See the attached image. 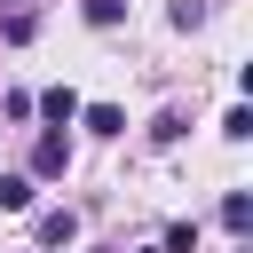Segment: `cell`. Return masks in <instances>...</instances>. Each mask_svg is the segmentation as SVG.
I'll use <instances>...</instances> for the list:
<instances>
[{"label": "cell", "instance_id": "obj_1", "mask_svg": "<svg viewBox=\"0 0 253 253\" xmlns=\"http://www.w3.org/2000/svg\"><path fill=\"white\" fill-rule=\"evenodd\" d=\"M63 166H71V142H63V134H40V150H32V174H40V182H55Z\"/></svg>", "mask_w": 253, "mask_h": 253}, {"label": "cell", "instance_id": "obj_2", "mask_svg": "<svg viewBox=\"0 0 253 253\" xmlns=\"http://www.w3.org/2000/svg\"><path fill=\"white\" fill-rule=\"evenodd\" d=\"M71 237H79V213H71V206L40 213V245H71Z\"/></svg>", "mask_w": 253, "mask_h": 253}, {"label": "cell", "instance_id": "obj_3", "mask_svg": "<svg viewBox=\"0 0 253 253\" xmlns=\"http://www.w3.org/2000/svg\"><path fill=\"white\" fill-rule=\"evenodd\" d=\"M32 111H47L55 126H71V119H79V95H71V87H47V95H40Z\"/></svg>", "mask_w": 253, "mask_h": 253}, {"label": "cell", "instance_id": "obj_4", "mask_svg": "<svg viewBox=\"0 0 253 253\" xmlns=\"http://www.w3.org/2000/svg\"><path fill=\"white\" fill-rule=\"evenodd\" d=\"M79 119H87L95 134H126V111H119V103H79Z\"/></svg>", "mask_w": 253, "mask_h": 253}, {"label": "cell", "instance_id": "obj_5", "mask_svg": "<svg viewBox=\"0 0 253 253\" xmlns=\"http://www.w3.org/2000/svg\"><path fill=\"white\" fill-rule=\"evenodd\" d=\"M221 229H237V237L253 229V198H245V190H229V198H221Z\"/></svg>", "mask_w": 253, "mask_h": 253}, {"label": "cell", "instance_id": "obj_6", "mask_svg": "<svg viewBox=\"0 0 253 253\" xmlns=\"http://www.w3.org/2000/svg\"><path fill=\"white\" fill-rule=\"evenodd\" d=\"M32 206V174H0V213H24Z\"/></svg>", "mask_w": 253, "mask_h": 253}, {"label": "cell", "instance_id": "obj_7", "mask_svg": "<svg viewBox=\"0 0 253 253\" xmlns=\"http://www.w3.org/2000/svg\"><path fill=\"white\" fill-rule=\"evenodd\" d=\"M0 32H8V40H16V47H24V40H32V32H40V16H32V8H8V24H0Z\"/></svg>", "mask_w": 253, "mask_h": 253}, {"label": "cell", "instance_id": "obj_8", "mask_svg": "<svg viewBox=\"0 0 253 253\" xmlns=\"http://www.w3.org/2000/svg\"><path fill=\"white\" fill-rule=\"evenodd\" d=\"M182 126H190L182 111H158V119H150V142H182Z\"/></svg>", "mask_w": 253, "mask_h": 253}, {"label": "cell", "instance_id": "obj_9", "mask_svg": "<svg viewBox=\"0 0 253 253\" xmlns=\"http://www.w3.org/2000/svg\"><path fill=\"white\" fill-rule=\"evenodd\" d=\"M166 253H198V221H174L166 229Z\"/></svg>", "mask_w": 253, "mask_h": 253}, {"label": "cell", "instance_id": "obj_10", "mask_svg": "<svg viewBox=\"0 0 253 253\" xmlns=\"http://www.w3.org/2000/svg\"><path fill=\"white\" fill-rule=\"evenodd\" d=\"M119 16H126V0H87V24H103V32H111Z\"/></svg>", "mask_w": 253, "mask_h": 253}, {"label": "cell", "instance_id": "obj_11", "mask_svg": "<svg viewBox=\"0 0 253 253\" xmlns=\"http://www.w3.org/2000/svg\"><path fill=\"white\" fill-rule=\"evenodd\" d=\"M8 8H32V0H8Z\"/></svg>", "mask_w": 253, "mask_h": 253}]
</instances>
